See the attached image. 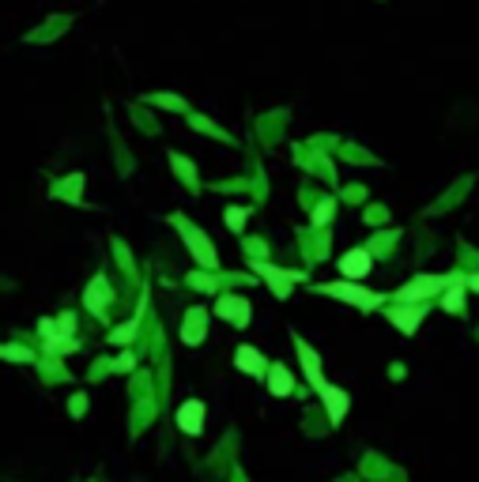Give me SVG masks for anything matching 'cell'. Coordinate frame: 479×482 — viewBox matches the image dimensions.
<instances>
[{
	"mask_svg": "<svg viewBox=\"0 0 479 482\" xmlns=\"http://www.w3.org/2000/svg\"><path fill=\"white\" fill-rule=\"evenodd\" d=\"M178 222V230H181V238L189 241V249L196 253V260L204 264V268H215V249H212V241H207L201 230L193 227V222H185V219H174Z\"/></svg>",
	"mask_w": 479,
	"mask_h": 482,
	"instance_id": "obj_1",
	"label": "cell"
},
{
	"mask_svg": "<svg viewBox=\"0 0 479 482\" xmlns=\"http://www.w3.org/2000/svg\"><path fill=\"white\" fill-rule=\"evenodd\" d=\"M317 291L332 294V298H343V302L358 305V309H374V305L381 302L378 294H370V291H358V286H351V283H325V286H317Z\"/></svg>",
	"mask_w": 479,
	"mask_h": 482,
	"instance_id": "obj_2",
	"label": "cell"
},
{
	"mask_svg": "<svg viewBox=\"0 0 479 482\" xmlns=\"http://www.w3.org/2000/svg\"><path fill=\"white\" fill-rule=\"evenodd\" d=\"M442 283H445V279H438V275H430V279H415V283L408 286V291H400V294H396V298H400V302L430 298V294H438V291H442Z\"/></svg>",
	"mask_w": 479,
	"mask_h": 482,
	"instance_id": "obj_3",
	"label": "cell"
},
{
	"mask_svg": "<svg viewBox=\"0 0 479 482\" xmlns=\"http://www.w3.org/2000/svg\"><path fill=\"white\" fill-rule=\"evenodd\" d=\"M178 426H181L185 433H201V426H204V404L189 399V404L178 411Z\"/></svg>",
	"mask_w": 479,
	"mask_h": 482,
	"instance_id": "obj_4",
	"label": "cell"
},
{
	"mask_svg": "<svg viewBox=\"0 0 479 482\" xmlns=\"http://www.w3.org/2000/svg\"><path fill=\"white\" fill-rule=\"evenodd\" d=\"M219 317H227L230 324H245V320H249V302H242V298H219Z\"/></svg>",
	"mask_w": 479,
	"mask_h": 482,
	"instance_id": "obj_5",
	"label": "cell"
},
{
	"mask_svg": "<svg viewBox=\"0 0 479 482\" xmlns=\"http://www.w3.org/2000/svg\"><path fill=\"white\" fill-rule=\"evenodd\" d=\"M340 268H343V275H347V279L366 275V271H370V256H366L363 249H355V253H347V256L340 260Z\"/></svg>",
	"mask_w": 479,
	"mask_h": 482,
	"instance_id": "obj_6",
	"label": "cell"
},
{
	"mask_svg": "<svg viewBox=\"0 0 479 482\" xmlns=\"http://www.w3.org/2000/svg\"><path fill=\"white\" fill-rule=\"evenodd\" d=\"M238 366H242V369H249V373H265V358H261L257 355V350H249V347H242V350H238Z\"/></svg>",
	"mask_w": 479,
	"mask_h": 482,
	"instance_id": "obj_7",
	"label": "cell"
},
{
	"mask_svg": "<svg viewBox=\"0 0 479 482\" xmlns=\"http://www.w3.org/2000/svg\"><path fill=\"white\" fill-rule=\"evenodd\" d=\"M272 392H279V396L291 392V373H287V369H276L272 373Z\"/></svg>",
	"mask_w": 479,
	"mask_h": 482,
	"instance_id": "obj_8",
	"label": "cell"
},
{
	"mask_svg": "<svg viewBox=\"0 0 479 482\" xmlns=\"http://www.w3.org/2000/svg\"><path fill=\"white\" fill-rule=\"evenodd\" d=\"M242 219H245V211H242V207H230V211H227V222H230L234 230H242V227H238Z\"/></svg>",
	"mask_w": 479,
	"mask_h": 482,
	"instance_id": "obj_9",
	"label": "cell"
}]
</instances>
